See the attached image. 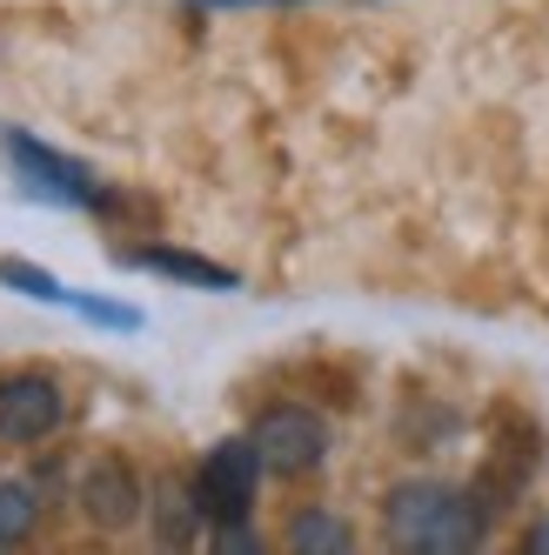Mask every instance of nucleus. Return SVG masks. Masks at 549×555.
I'll use <instances>...</instances> for the list:
<instances>
[{
	"instance_id": "nucleus-1",
	"label": "nucleus",
	"mask_w": 549,
	"mask_h": 555,
	"mask_svg": "<svg viewBox=\"0 0 549 555\" xmlns=\"http://www.w3.org/2000/svg\"><path fill=\"white\" fill-rule=\"evenodd\" d=\"M483 508L449 482H403L388 495V542L416 555H462L483 542Z\"/></svg>"
},
{
	"instance_id": "nucleus-2",
	"label": "nucleus",
	"mask_w": 549,
	"mask_h": 555,
	"mask_svg": "<svg viewBox=\"0 0 549 555\" xmlns=\"http://www.w3.org/2000/svg\"><path fill=\"white\" fill-rule=\"evenodd\" d=\"M0 154H8V168L21 175V188L41 194V202H61V208H101V202H107L81 162H67V154L27 141V134H14V128L0 134Z\"/></svg>"
},
{
	"instance_id": "nucleus-3",
	"label": "nucleus",
	"mask_w": 549,
	"mask_h": 555,
	"mask_svg": "<svg viewBox=\"0 0 549 555\" xmlns=\"http://www.w3.org/2000/svg\"><path fill=\"white\" fill-rule=\"evenodd\" d=\"M255 482H261L255 442H215L202 475H194V515H208V522H242L248 502H255Z\"/></svg>"
},
{
	"instance_id": "nucleus-4",
	"label": "nucleus",
	"mask_w": 549,
	"mask_h": 555,
	"mask_svg": "<svg viewBox=\"0 0 549 555\" xmlns=\"http://www.w3.org/2000/svg\"><path fill=\"white\" fill-rule=\"evenodd\" d=\"M248 442H255L261 468H274V475H308V468L329 455V422H322L316 409L282 402V409H268V415L255 422Z\"/></svg>"
},
{
	"instance_id": "nucleus-5",
	"label": "nucleus",
	"mask_w": 549,
	"mask_h": 555,
	"mask_svg": "<svg viewBox=\"0 0 549 555\" xmlns=\"http://www.w3.org/2000/svg\"><path fill=\"white\" fill-rule=\"evenodd\" d=\"M67 402H61V388L48 375H8L0 382V442H48V435L61 428Z\"/></svg>"
},
{
	"instance_id": "nucleus-6",
	"label": "nucleus",
	"mask_w": 549,
	"mask_h": 555,
	"mask_svg": "<svg viewBox=\"0 0 549 555\" xmlns=\"http://www.w3.org/2000/svg\"><path fill=\"white\" fill-rule=\"evenodd\" d=\"M81 502H88V515H94L101 529H128L135 515H141V482H135V468L114 462V455H101V462L88 468V482H81Z\"/></svg>"
},
{
	"instance_id": "nucleus-7",
	"label": "nucleus",
	"mask_w": 549,
	"mask_h": 555,
	"mask_svg": "<svg viewBox=\"0 0 549 555\" xmlns=\"http://www.w3.org/2000/svg\"><path fill=\"white\" fill-rule=\"evenodd\" d=\"M135 268H154V274H175V282H194V288H234V274L228 268H215V261H202V255H175V248H141V255H128Z\"/></svg>"
},
{
	"instance_id": "nucleus-8",
	"label": "nucleus",
	"mask_w": 549,
	"mask_h": 555,
	"mask_svg": "<svg viewBox=\"0 0 549 555\" xmlns=\"http://www.w3.org/2000/svg\"><path fill=\"white\" fill-rule=\"evenodd\" d=\"M289 548H295V555H348V548H356V535H348V522H335V515L308 508V515H295Z\"/></svg>"
},
{
	"instance_id": "nucleus-9",
	"label": "nucleus",
	"mask_w": 549,
	"mask_h": 555,
	"mask_svg": "<svg viewBox=\"0 0 549 555\" xmlns=\"http://www.w3.org/2000/svg\"><path fill=\"white\" fill-rule=\"evenodd\" d=\"M34 529V489L27 482H0V542H21Z\"/></svg>"
},
{
	"instance_id": "nucleus-10",
	"label": "nucleus",
	"mask_w": 549,
	"mask_h": 555,
	"mask_svg": "<svg viewBox=\"0 0 549 555\" xmlns=\"http://www.w3.org/2000/svg\"><path fill=\"white\" fill-rule=\"evenodd\" d=\"M0 282L21 288V295H34V301H67V288L54 282V274L48 268H27V261H0Z\"/></svg>"
},
{
	"instance_id": "nucleus-11",
	"label": "nucleus",
	"mask_w": 549,
	"mask_h": 555,
	"mask_svg": "<svg viewBox=\"0 0 549 555\" xmlns=\"http://www.w3.org/2000/svg\"><path fill=\"white\" fill-rule=\"evenodd\" d=\"M67 308L94 314V322H107V328H141V314H128V308H107V301H94V295H67Z\"/></svg>"
},
{
	"instance_id": "nucleus-12",
	"label": "nucleus",
	"mask_w": 549,
	"mask_h": 555,
	"mask_svg": "<svg viewBox=\"0 0 549 555\" xmlns=\"http://www.w3.org/2000/svg\"><path fill=\"white\" fill-rule=\"evenodd\" d=\"M215 548H221V555H255L261 542H255V535H248L242 522H221V535H215Z\"/></svg>"
},
{
	"instance_id": "nucleus-13",
	"label": "nucleus",
	"mask_w": 549,
	"mask_h": 555,
	"mask_svg": "<svg viewBox=\"0 0 549 555\" xmlns=\"http://www.w3.org/2000/svg\"><path fill=\"white\" fill-rule=\"evenodd\" d=\"M529 548H536V555H549V522H542V529H529Z\"/></svg>"
},
{
	"instance_id": "nucleus-14",
	"label": "nucleus",
	"mask_w": 549,
	"mask_h": 555,
	"mask_svg": "<svg viewBox=\"0 0 549 555\" xmlns=\"http://www.w3.org/2000/svg\"><path fill=\"white\" fill-rule=\"evenodd\" d=\"M202 8H268V0H202Z\"/></svg>"
}]
</instances>
